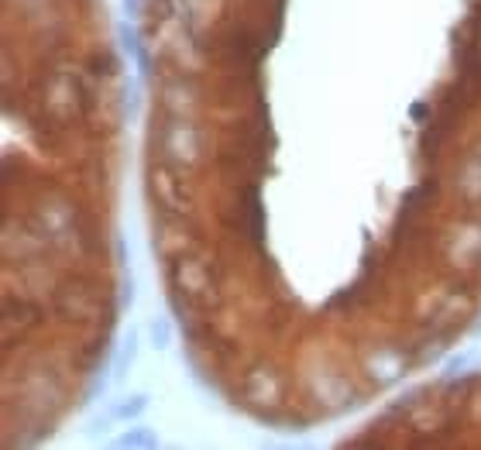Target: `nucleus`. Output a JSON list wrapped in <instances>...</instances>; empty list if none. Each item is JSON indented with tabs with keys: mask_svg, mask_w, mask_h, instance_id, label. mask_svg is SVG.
<instances>
[{
	"mask_svg": "<svg viewBox=\"0 0 481 450\" xmlns=\"http://www.w3.org/2000/svg\"><path fill=\"white\" fill-rule=\"evenodd\" d=\"M120 444H124V447H128V444H131V447H152V444H158V437H155V433L135 430V433H124Z\"/></svg>",
	"mask_w": 481,
	"mask_h": 450,
	"instance_id": "1",
	"label": "nucleus"
},
{
	"mask_svg": "<svg viewBox=\"0 0 481 450\" xmlns=\"http://www.w3.org/2000/svg\"><path fill=\"white\" fill-rule=\"evenodd\" d=\"M141 410H145V399L135 395V399H128V406H120V410H117V416H138Z\"/></svg>",
	"mask_w": 481,
	"mask_h": 450,
	"instance_id": "2",
	"label": "nucleus"
}]
</instances>
